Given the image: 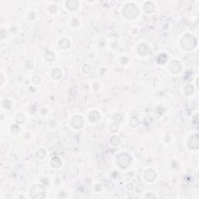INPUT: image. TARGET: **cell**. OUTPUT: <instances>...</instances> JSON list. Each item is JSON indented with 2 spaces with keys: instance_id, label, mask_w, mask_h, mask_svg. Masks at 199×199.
Segmentation results:
<instances>
[{
  "instance_id": "6da1fadb",
  "label": "cell",
  "mask_w": 199,
  "mask_h": 199,
  "mask_svg": "<svg viewBox=\"0 0 199 199\" xmlns=\"http://www.w3.org/2000/svg\"><path fill=\"white\" fill-rule=\"evenodd\" d=\"M132 159L127 153H121L117 157V165L122 169H126L131 163Z\"/></svg>"
},
{
  "instance_id": "7a4b0ae2",
  "label": "cell",
  "mask_w": 199,
  "mask_h": 199,
  "mask_svg": "<svg viewBox=\"0 0 199 199\" xmlns=\"http://www.w3.org/2000/svg\"><path fill=\"white\" fill-rule=\"evenodd\" d=\"M45 195V191L41 185H35L30 190V196L33 198H43Z\"/></svg>"
},
{
  "instance_id": "3957f363",
  "label": "cell",
  "mask_w": 199,
  "mask_h": 199,
  "mask_svg": "<svg viewBox=\"0 0 199 199\" xmlns=\"http://www.w3.org/2000/svg\"><path fill=\"white\" fill-rule=\"evenodd\" d=\"M181 44L183 48L190 51V50H191L195 47V40L194 37L190 36V35H185L184 38L182 39Z\"/></svg>"
},
{
  "instance_id": "277c9868",
  "label": "cell",
  "mask_w": 199,
  "mask_h": 199,
  "mask_svg": "<svg viewBox=\"0 0 199 199\" xmlns=\"http://www.w3.org/2000/svg\"><path fill=\"white\" fill-rule=\"evenodd\" d=\"M124 14L125 15L126 17H128V14H131L130 19H134L138 15V9L134 5H128L124 9Z\"/></svg>"
},
{
  "instance_id": "5b68a950",
  "label": "cell",
  "mask_w": 199,
  "mask_h": 199,
  "mask_svg": "<svg viewBox=\"0 0 199 199\" xmlns=\"http://www.w3.org/2000/svg\"><path fill=\"white\" fill-rule=\"evenodd\" d=\"M72 125H73L74 128H81L83 125V120L82 119V117H79V116H76V117H73L72 119Z\"/></svg>"
},
{
  "instance_id": "8992f818",
  "label": "cell",
  "mask_w": 199,
  "mask_h": 199,
  "mask_svg": "<svg viewBox=\"0 0 199 199\" xmlns=\"http://www.w3.org/2000/svg\"><path fill=\"white\" fill-rule=\"evenodd\" d=\"M170 69L171 72H173V73H178V72H180V70L181 69V65H180V63L177 62V61H173L171 62Z\"/></svg>"
},
{
  "instance_id": "52a82bcc",
  "label": "cell",
  "mask_w": 199,
  "mask_h": 199,
  "mask_svg": "<svg viewBox=\"0 0 199 199\" xmlns=\"http://www.w3.org/2000/svg\"><path fill=\"white\" fill-rule=\"evenodd\" d=\"M145 178L147 180V181H153L156 178V173L152 170H148L145 173Z\"/></svg>"
},
{
  "instance_id": "ba28073f",
  "label": "cell",
  "mask_w": 199,
  "mask_h": 199,
  "mask_svg": "<svg viewBox=\"0 0 199 199\" xmlns=\"http://www.w3.org/2000/svg\"><path fill=\"white\" fill-rule=\"evenodd\" d=\"M110 142L114 145H117L120 144V139L118 136H113L110 139Z\"/></svg>"
},
{
  "instance_id": "9c48e42d",
  "label": "cell",
  "mask_w": 199,
  "mask_h": 199,
  "mask_svg": "<svg viewBox=\"0 0 199 199\" xmlns=\"http://www.w3.org/2000/svg\"><path fill=\"white\" fill-rule=\"evenodd\" d=\"M37 156L39 157V158L43 159V158H44V157H45L46 152H45V151L44 150V149H40L39 151L37 152Z\"/></svg>"
},
{
  "instance_id": "30bf717a",
  "label": "cell",
  "mask_w": 199,
  "mask_h": 199,
  "mask_svg": "<svg viewBox=\"0 0 199 199\" xmlns=\"http://www.w3.org/2000/svg\"><path fill=\"white\" fill-rule=\"evenodd\" d=\"M144 46H145V44H140V45H139V54H142V50H141V48H142V47H144ZM147 53H148V48H145V49H144V48H143V54H147Z\"/></svg>"
},
{
  "instance_id": "8fae6325",
  "label": "cell",
  "mask_w": 199,
  "mask_h": 199,
  "mask_svg": "<svg viewBox=\"0 0 199 199\" xmlns=\"http://www.w3.org/2000/svg\"><path fill=\"white\" fill-rule=\"evenodd\" d=\"M130 124H131L132 126H136L138 125V124H139V121H138V119H137L136 117H132L131 121H130Z\"/></svg>"
}]
</instances>
